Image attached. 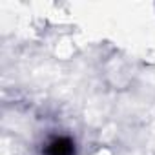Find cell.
I'll return each instance as SVG.
<instances>
[{"instance_id": "obj_1", "label": "cell", "mask_w": 155, "mask_h": 155, "mask_svg": "<svg viewBox=\"0 0 155 155\" xmlns=\"http://www.w3.org/2000/svg\"><path fill=\"white\" fill-rule=\"evenodd\" d=\"M46 155H75V144L69 137H57L48 144Z\"/></svg>"}]
</instances>
